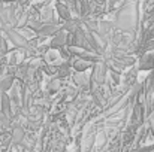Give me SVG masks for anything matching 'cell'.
<instances>
[{"instance_id":"6da1fadb","label":"cell","mask_w":154,"mask_h":152,"mask_svg":"<svg viewBox=\"0 0 154 152\" xmlns=\"http://www.w3.org/2000/svg\"><path fill=\"white\" fill-rule=\"evenodd\" d=\"M57 9H58V12H60V15H61L63 18H69V10H67L66 6H63L61 3H58V4H57Z\"/></svg>"}]
</instances>
